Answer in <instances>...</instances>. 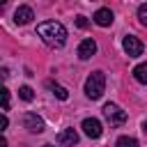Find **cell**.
<instances>
[{
    "mask_svg": "<svg viewBox=\"0 0 147 147\" xmlns=\"http://www.w3.org/2000/svg\"><path fill=\"white\" fill-rule=\"evenodd\" d=\"M37 34L48 46H55V48H60V46L67 44V28L62 23H57V21H44V23H39L37 25Z\"/></svg>",
    "mask_w": 147,
    "mask_h": 147,
    "instance_id": "cell-1",
    "label": "cell"
},
{
    "mask_svg": "<svg viewBox=\"0 0 147 147\" xmlns=\"http://www.w3.org/2000/svg\"><path fill=\"white\" fill-rule=\"evenodd\" d=\"M103 90H106V74L103 71H92L87 76V80H85V94H87V99H92V101L101 99Z\"/></svg>",
    "mask_w": 147,
    "mask_h": 147,
    "instance_id": "cell-2",
    "label": "cell"
},
{
    "mask_svg": "<svg viewBox=\"0 0 147 147\" xmlns=\"http://www.w3.org/2000/svg\"><path fill=\"white\" fill-rule=\"evenodd\" d=\"M103 117L108 119L110 126H122L126 122V113L117 106V103H106L103 106Z\"/></svg>",
    "mask_w": 147,
    "mask_h": 147,
    "instance_id": "cell-3",
    "label": "cell"
},
{
    "mask_svg": "<svg viewBox=\"0 0 147 147\" xmlns=\"http://www.w3.org/2000/svg\"><path fill=\"white\" fill-rule=\"evenodd\" d=\"M122 46H124V51H126L129 57H138V55H142V51H145L142 41H140L138 37H133V34H126L124 41H122Z\"/></svg>",
    "mask_w": 147,
    "mask_h": 147,
    "instance_id": "cell-4",
    "label": "cell"
},
{
    "mask_svg": "<svg viewBox=\"0 0 147 147\" xmlns=\"http://www.w3.org/2000/svg\"><path fill=\"white\" fill-rule=\"evenodd\" d=\"M23 126H25L30 133H41V131H44V119H41L37 113H25V115H23Z\"/></svg>",
    "mask_w": 147,
    "mask_h": 147,
    "instance_id": "cell-5",
    "label": "cell"
},
{
    "mask_svg": "<svg viewBox=\"0 0 147 147\" xmlns=\"http://www.w3.org/2000/svg\"><path fill=\"white\" fill-rule=\"evenodd\" d=\"M80 129H83V133L87 136V138H99L101 136V122L96 119V117H85L83 119V124H80Z\"/></svg>",
    "mask_w": 147,
    "mask_h": 147,
    "instance_id": "cell-6",
    "label": "cell"
},
{
    "mask_svg": "<svg viewBox=\"0 0 147 147\" xmlns=\"http://www.w3.org/2000/svg\"><path fill=\"white\" fill-rule=\"evenodd\" d=\"M94 53H96V41L94 39H83L78 44V57L80 60H90Z\"/></svg>",
    "mask_w": 147,
    "mask_h": 147,
    "instance_id": "cell-7",
    "label": "cell"
},
{
    "mask_svg": "<svg viewBox=\"0 0 147 147\" xmlns=\"http://www.w3.org/2000/svg\"><path fill=\"white\" fill-rule=\"evenodd\" d=\"M113 21H115V16H113V11H110L108 7H101V9H96V11H94V23H96V25L108 28Z\"/></svg>",
    "mask_w": 147,
    "mask_h": 147,
    "instance_id": "cell-8",
    "label": "cell"
},
{
    "mask_svg": "<svg viewBox=\"0 0 147 147\" xmlns=\"http://www.w3.org/2000/svg\"><path fill=\"white\" fill-rule=\"evenodd\" d=\"M57 142H60V145H67V147H74V145L78 142L76 129H64V131H60V133H57Z\"/></svg>",
    "mask_w": 147,
    "mask_h": 147,
    "instance_id": "cell-9",
    "label": "cell"
},
{
    "mask_svg": "<svg viewBox=\"0 0 147 147\" xmlns=\"http://www.w3.org/2000/svg\"><path fill=\"white\" fill-rule=\"evenodd\" d=\"M32 18H34V14H32V9H30V7H25V5H23V7H18V9L14 11V21H16L18 25L30 23Z\"/></svg>",
    "mask_w": 147,
    "mask_h": 147,
    "instance_id": "cell-10",
    "label": "cell"
},
{
    "mask_svg": "<svg viewBox=\"0 0 147 147\" xmlns=\"http://www.w3.org/2000/svg\"><path fill=\"white\" fill-rule=\"evenodd\" d=\"M133 78H136L138 83H142V85H147V62H142V64H138V67H133Z\"/></svg>",
    "mask_w": 147,
    "mask_h": 147,
    "instance_id": "cell-11",
    "label": "cell"
},
{
    "mask_svg": "<svg viewBox=\"0 0 147 147\" xmlns=\"http://www.w3.org/2000/svg\"><path fill=\"white\" fill-rule=\"evenodd\" d=\"M115 147H138V140L131 138V136H119L117 142H115Z\"/></svg>",
    "mask_w": 147,
    "mask_h": 147,
    "instance_id": "cell-12",
    "label": "cell"
},
{
    "mask_svg": "<svg viewBox=\"0 0 147 147\" xmlns=\"http://www.w3.org/2000/svg\"><path fill=\"white\" fill-rule=\"evenodd\" d=\"M48 87L53 90V94H55L57 99H62V101H67V99H69V92H67L64 87H60V85H53V83H48Z\"/></svg>",
    "mask_w": 147,
    "mask_h": 147,
    "instance_id": "cell-13",
    "label": "cell"
},
{
    "mask_svg": "<svg viewBox=\"0 0 147 147\" xmlns=\"http://www.w3.org/2000/svg\"><path fill=\"white\" fill-rule=\"evenodd\" d=\"M18 96H21L23 101H32V99H34V92H32V87H28V85H23V87L18 90Z\"/></svg>",
    "mask_w": 147,
    "mask_h": 147,
    "instance_id": "cell-14",
    "label": "cell"
},
{
    "mask_svg": "<svg viewBox=\"0 0 147 147\" xmlns=\"http://www.w3.org/2000/svg\"><path fill=\"white\" fill-rule=\"evenodd\" d=\"M138 18H140V23H142V25L147 28V2L138 7Z\"/></svg>",
    "mask_w": 147,
    "mask_h": 147,
    "instance_id": "cell-15",
    "label": "cell"
},
{
    "mask_svg": "<svg viewBox=\"0 0 147 147\" xmlns=\"http://www.w3.org/2000/svg\"><path fill=\"white\" fill-rule=\"evenodd\" d=\"M0 94H2V110L7 113V110H9V90H7V87H2V90H0Z\"/></svg>",
    "mask_w": 147,
    "mask_h": 147,
    "instance_id": "cell-16",
    "label": "cell"
},
{
    "mask_svg": "<svg viewBox=\"0 0 147 147\" xmlns=\"http://www.w3.org/2000/svg\"><path fill=\"white\" fill-rule=\"evenodd\" d=\"M76 25L78 28H87V18L85 16H76Z\"/></svg>",
    "mask_w": 147,
    "mask_h": 147,
    "instance_id": "cell-17",
    "label": "cell"
},
{
    "mask_svg": "<svg viewBox=\"0 0 147 147\" xmlns=\"http://www.w3.org/2000/svg\"><path fill=\"white\" fill-rule=\"evenodd\" d=\"M9 126V119H7V115H2V129H7Z\"/></svg>",
    "mask_w": 147,
    "mask_h": 147,
    "instance_id": "cell-18",
    "label": "cell"
},
{
    "mask_svg": "<svg viewBox=\"0 0 147 147\" xmlns=\"http://www.w3.org/2000/svg\"><path fill=\"white\" fill-rule=\"evenodd\" d=\"M142 133H145V136H147V119H145V122H142Z\"/></svg>",
    "mask_w": 147,
    "mask_h": 147,
    "instance_id": "cell-19",
    "label": "cell"
},
{
    "mask_svg": "<svg viewBox=\"0 0 147 147\" xmlns=\"http://www.w3.org/2000/svg\"><path fill=\"white\" fill-rule=\"evenodd\" d=\"M0 147H7V140H2V142H0Z\"/></svg>",
    "mask_w": 147,
    "mask_h": 147,
    "instance_id": "cell-20",
    "label": "cell"
},
{
    "mask_svg": "<svg viewBox=\"0 0 147 147\" xmlns=\"http://www.w3.org/2000/svg\"><path fill=\"white\" fill-rule=\"evenodd\" d=\"M44 147H53V145H44Z\"/></svg>",
    "mask_w": 147,
    "mask_h": 147,
    "instance_id": "cell-21",
    "label": "cell"
}]
</instances>
